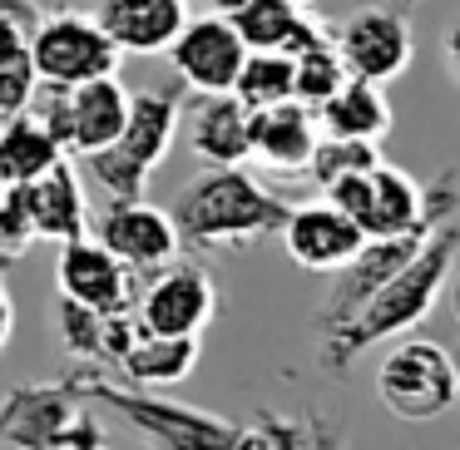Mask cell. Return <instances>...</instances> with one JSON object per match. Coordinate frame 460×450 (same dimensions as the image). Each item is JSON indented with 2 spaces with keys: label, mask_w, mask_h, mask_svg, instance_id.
Listing matches in <instances>:
<instances>
[{
  "label": "cell",
  "mask_w": 460,
  "mask_h": 450,
  "mask_svg": "<svg viewBox=\"0 0 460 450\" xmlns=\"http://www.w3.org/2000/svg\"><path fill=\"white\" fill-rule=\"evenodd\" d=\"M456 252H460V223L446 218L426 238V248H420L416 258H411L406 268H401L396 278H391L386 287H381L376 297L357 312L351 327H341L337 337L317 341L322 371H337V376H341V371H347L351 361L371 347V341H391V337H406L411 327H420V322L436 312V302L446 297Z\"/></svg>",
  "instance_id": "6da1fadb"
},
{
  "label": "cell",
  "mask_w": 460,
  "mask_h": 450,
  "mask_svg": "<svg viewBox=\"0 0 460 450\" xmlns=\"http://www.w3.org/2000/svg\"><path fill=\"white\" fill-rule=\"evenodd\" d=\"M297 203L278 199L272 189H262L243 163L233 169H208L183 189L179 208V233L189 248L218 252V248H243V243H262L272 233L288 228Z\"/></svg>",
  "instance_id": "7a4b0ae2"
},
{
  "label": "cell",
  "mask_w": 460,
  "mask_h": 450,
  "mask_svg": "<svg viewBox=\"0 0 460 450\" xmlns=\"http://www.w3.org/2000/svg\"><path fill=\"white\" fill-rule=\"evenodd\" d=\"M65 381H70L90 406H104L119 420H129V426L139 430V436H149L159 450H238V440H243V420L213 416V410H203V406H189V401L129 386V381H110L104 366H75Z\"/></svg>",
  "instance_id": "3957f363"
},
{
  "label": "cell",
  "mask_w": 460,
  "mask_h": 450,
  "mask_svg": "<svg viewBox=\"0 0 460 450\" xmlns=\"http://www.w3.org/2000/svg\"><path fill=\"white\" fill-rule=\"evenodd\" d=\"M376 401L396 420H411V426L440 420L460 401L456 351L406 331V341H396L376 366Z\"/></svg>",
  "instance_id": "277c9868"
},
{
  "label": "cell",
  "mask_w": 460,
  "mask_h": 450,
  "mask_svg": "<svg viewBox=\"0 0 460 450\" xmlns=\"http://www.w3.org/2000/svg\"><path fill=\"white\" fill-rule=\"evenodd\" d=\"M35 70L45 84H84L100 75H119V40L104 31L100 15L90 11H55L45 15L40 35H35Z\"/></svg>",
  "instance_id": "5b68a950"
},
{
  "label": "cell",
  "mask_w": 460,
  "mask_h": 450,
  "mask_svg": "<svg viewBox=\"0 0 460 450\" xmlns=\"http://www.w3.org/2000/svg\"><path fill=\"white\" fill-rule=\"evenodd\" d=\"M436 228L440 223L416 228V233H401V238H367V248H361L347 268L332 272V292H327V302H322V312H317V341H327V337H337L341 327H351L357 312L367 307V302L376 297L420 248H426V238Z\"/></svg>",
  "instance_id": "8992f818"
},
{
  "label": "cell",
  "mask_w": 460,
  "mask_h": 450,
  "mask_svg": "<svg viewBox=\"0 0 460 450\" xmlns=\"http://www.w3.org/2000/svg\"><path fill=\"white\" fill-rule=\"evenodd\" d=\"M139 317L159 337H203L218 317V282L203 262H169L149 272V287L139 292Z\"/></svg>",
  "instance_id": "52a82bcc"
},
{
  "label": "cell",
  "mask_w": 460,
  "mask_h": 450,
  "mask_svg": "<svg viewBox=\"0 0 460 450\" xmlns=\"http://www.w3.org/2000/svg\"><path fill=\"white\" fill-rule=\"evenodd\" d=\"M94 238L119 262H129L134 272L169 268V262H179V248H183L179 218L144 199H104L100 218H94Z\"/></svg>",
  "instance_id": "ba28073f"
},
{
  "label": "cell",
  "mask_w": 460,
  "mask_h": 450,
  "mask_svg": "<svg viewBox=\"0 0 460 450\" xmlns=\"http://www.w3.org/2000/svg\"><path fill=\"white\" fill-rule=\"evenodd\" d=\"M248 40L238 35V25L228 15H203V21H189L183 35L169 45V65L183 80V90L193 94H228L238 84L243 65H248Z\"/></svg>",
  "instance_id": "9c48e42d"
},
{
  "label": "cell",
  "mask_w": 460,
  "mask_h": 450,
  "mask_svg": "<svg viewBox=\"0 0 460 450\" xmlns=\"http://www.w3.org/2000/svg\"><path fill=\"white\" fill-rule=\"evenodd\" d=\"M337 50H341V60H347L351 75L391 84L411 70V60H416V35H411V21L401 11L371 5V11H357L337 25Z\"/></svg>",
  "instance_id": "30bf717a"
},
{
  "label": "cell",
  "mask_w": 460,
  "mask_h": 450,
  "mask_svg": "<svg viewBox=\"0 0 460 450\" xmlns=\"http://www.w3.org/2000/svg\"><path fill=\"white\" fill-rule=\"evenodd\" d=\"M282 248H288V258L302 272H327L332 278L367 248V228L322 193V199L292 208L288 228H282Z\"/></svg>",
  "instance_id": "8fae6325"
},
{
  "label": "cell",
  "mask_w": 460,
  "mask_h": 450,
  "mask_svg": "<svg viewBox=\"0 0 460 450\" xmlns=\"http://www.w3.org/2000/svg\"><path fill=\"white\" fill-rule=\"evenodd\" d=\"M139 272L129 262H119L104 248L94 233L75 243H60V262H55V287L75 302H90L100 312H134L139 307V287H134Z\"/></svg>",
  "instance_id": "7c38bea8"
},
{
  "label": "cell",
  "mask_w": 460,
  "mask_h": 450,
  "mask_svg": "<svg viewBox=\"0 0 460 450\" xmlns=\"http://www.w3.org/2000/svg\"><path fill=\"white\" fill-rule=\"evenodd\" d=\"M80 410L84 396L70 381H21L0 401V450H45Z\"/></svg>",
  "instance_id": "4fadbf2b"
},
{
  "label": "cell",
  "mask_w": 460,
  "mask_h": 450,
  "mask_svg": "<svg viewBox=\"0 0 460 450\" xmlns=\"http://www.w3.org/2000/svg\"><path fill=\"white\" fill-rule=\"evenodd\" d=\"M189 149L203 169H233L252 159V110L238 94H193L189 100Z\"/></svg>",
  "instance_id": "5bb4252c"
},
{
  "label": "cell",
  "mask_w": 460,
  "mask_h": 450,
  "mask_svg": "<svg viewBox=\"0 0 460 450\" xmlns=\"http://www.w3.org/2000/svg\"><path fill=\"white\" fill-rule=\"evenodd\" d=\"M317 144H322L317 104L282 100L268 104V110H252V159L268 163L272 173H307Z\"/></svg>",
  "instance_id": "9a60e30c"
},
{
  "label": "cell",
  "mask_w": 460,
  "mask_h": 450,
  "mask_svg": "<svg viewBox=\"0 0 460 450\" xmlns=\"http://www.w3.org/2000/svg\"><path fill=\"white\" fill-rule=\"evenodd\" d=\"M94 15L119 40L124 55H169V45L189 25L183 0H100Z\"/></svg>",
  "instance_id": "2e32d148"
},
{
  "label": "cell",
  "mask_w": 460,
  "mask_h": 450,
  "mask_svg": "<svg viewBox=\"0 0 460 450\" xmlns=\"http://www.w3.org/2000/svg\"><path fill=\"white\" fill-rule=\"evenodd\" d=\"M25 203H31V223L40 238L50 243H75L84 233H94L90 199H84V179L75 173L70 159H60L50 173H40L35 183H21Z\"/></svg>",
  "instance_id": "e0dca14e"
},
{
  "label": "cell",
  "mask_w": 460,
  "mask_h": 450,
  "mask_svg": "<svg viewBox=\"0 0 460 450\" xmlns=\"http://www.w3.org/2000/svg\"><path fill=\"white\" fill-rule=\"evenodd\" d=\"M134 94L119 84V75H100V80L75 84V154H100L124 139L129 129Z\"/></svg>",
  "instance_id": "ac0fdd59"
},
{
  "label": "cell",
  "mask_w": 460,
  "mask_h": 450,
  "mask_svg": "<svg viewBox=\"0 0 460 450\" xmlns=\"http://www.w3.org/2000/svg\"><path fill=\"white\" fill-rule=\"evenodd\" d=\"M317 119H322V134H337V139H386L396 114H391V100H386V84L376 80H361L351 75L327 104H317Z\"/></svg>",
  "instance_id": "d6986e66"
},
{
  "label": "cell",
  "mask_w": 460,
  "mask_h": 450,
  "mask_svg": "<svg viewBox=\"0 0 460 450\" xmlns=\"http://www.w3.org/2000/svg\"><path fill=\"white\" fill-rule=\"evenodd\" d=\"M183 90H139L129 110V129H124L119 149H129L144 169H159L173 149V134L183 124Z\"/></svg>",
  "instance_id": "ffe728a7"
},
{
  "label": "cell",
  "mask_w": 460,
  "mask_h": 450,
  "mask_svg": "<svg viewBox=\"0 0 460 450\" xmlns=\"http://www.w3.org/2000/svg\"><path fill=\"white\" fill-rule=\"evenodd\" d=\"M199 357H203L199 337H159V331H144L139 347H134L114 371H119V381H129V386L164 391V386L189 381L193 366H199Z\"/></svg>",
  "instance_id": "44dd1931"
},
{
  "label": "cell",
  "mask_w": 460,
  "mask_h": 450,
  "mask_svg": "<svg viewBox=\"0 0 460 450\" xmlns=\"http://www.w3.org/2000/svg\"><path fill=\"white\" fill-rule=\"evenodd\" d=\"M60 159H65L60 139L45 129L35 110H21L0 124V173H5V183H35Z\"/></svg>",
  "instance_id": "7402d4cb"
},
{
  "label": "cell",
  "mask_w": 460,
  "mask_h": 450,
  "mask_svg": "<svg viewBox=\"0 0 460 450\" xmlns=\"http://www.w3.org/2000/svg\"><path fill=\"white\" fill-rule=\"evenodd\" d=\"M55 322V337H60L65 357L75 366H104V331H110V312L90 307V302H75V297H55L50 307Z\"/></svg>",
  "instance_id": "603a6c76"
},
{
  "label": "cell",
  "mask_w": 460,
  "mask_h": 450,
  "mask_svg": "<svg viewBox=\"0 0 460 450\" xmlns=\"http://www.w3.org/2000/svg\"><path fill=\"white\" fill-rule=\"evenodd\" d=\"M233 94L248 110H268V104L297 100V60L282 50H252L243 75H238V84H233Z\"/></svg>",
  "instance_id": "cb8c5ba5"
},
{
  "label": "cell",
  "mask_w": 460,
  "mask_h": 450,
  "mask_svg": "<svg viewBox=\"0 0 460 450\" xmlns=\"http://www.w3.org/2000/svg\"><path fill=\"white\" fill-rule=\"evenodd\" d=\"M238 25V35L248 40V50H282L292 40L302 21V5L297 0H248L238 15H228Z\"/></svg>",
  "instance_id": "d4e9b609"
},
{
  "label": "cell",
  "mask_w": 460,
  "mask_h": 450,
  "mask_svg": "<svg viewBox=\"0 0 460 450\" xmlns=\"http://www.w3.org/2000/svg\"><path fill=\"white\" fill-rule=\"evenodd\" d=\"M376 163H381L376 139H337V134H322V144H317V154H312L307 173H312V183L327 193L332 183L351 179V173H371Z\"/></svg>",
  "instance_id": "484cf974"
},
{
  "label": "cell",
  "mask_w": 460,
  "mask_h": 450,
  "mask_svg": "<svg viewBox=\"0 0 460 450\" xmlns=\"http://www.w3.org/2000/svg\"><path fill=\"white\" fill-rule=\"evenodd\" d=\"M84 173L94 179V189L104 193V199H144V189H149L154 169H144L139 159H134L129 149H119V144H110V149L100 154H84Z\"/></svg>",
  "instance_id": "4316f807"
},
{
  "label": "cell",
  "mask_w": 460,
  "mask_h": 450,
  "mask_svg": "<svg viewBox=\"0 0 460 450\" xmlns=\"http://www.w3.org/2000/svg\"><path fill=\"white\" fill-rule=\"evenodd\" d=\"M292 60H297V100H307V104H327L332 94L351 80L347 60H341V50H337V35L312 45L307 55H292Z\"/></svg>",
  "instance_id": "83f0119b"
},
{
  "label": "cell",
  "mask_w": 460,
  "mask_h": 450,
  "mask_svg": "<svg viewBox=\"0 0 460 450\" xmlns=\"http://www.w3.org/2000/svg\"><path fill=\"white\" fill-rule=\"evenodd\" d=\"M40 238L31 223V203H25V189L21 183H11L5 189V199H0V272L15 268V262L31 252V243Z\"/></svg>",
  "instance_id": "f1b7e54d"
},
{
  "label": "cell",
  "mask_w": 460,
  "mask_h": 450,
  "mask_svg": "<svg viewBox=\"0 0 460 450\" xmlns=\"http://www.w3.org/2000/svg\"><path fill=\"white\" fill-rule=\"evenodd\" d=\"M40 94V70H35V55H0V114H21L35 104Z\"/></svg>",
  "instance_id": "f546056e"
},
{
  "label": "cell",
  "mask_w": 460,
  "mask_h": 450,
  "mask_svg": "<svg viewBox=\"0 0 460 450\" xmlns=\"http://www.w3.org/2000/svg\"><path fill=\"white\" fill-rule=\"evenodd\" d=\"M238 450H307V416H272V410H258L252 426H243Z\"/></svg>",
  "instance_id": "4dcf8cb0"
},
{
  "label": "cell",
  "mask_w": 460,
  "mask_h": 450,
  "mask_svg": "<svg viewBox=\"0 0 460 450\" xmlns=\"http://www.w3.org/2000/svg\"><path fill=\"white\" fill-rule=\"evenodd\" d=\"M45 15L50 11L40 0H0V55L35 50V35H40Z\"/></svg>",
  "instance_id": "1f68e13d"
},
{
  "label": "cell",
  "mask_w": 460,
  "mask_h": 450,
  "mask_svg": "<svg viewBox=\"0 0 460 450\" xmlns=\"http://www.w3.org/2000/svg\"><path fill=\"white\" fill-rule=\"evenodd\" d=\"M45 450H104V426L90 416V410H80Z\"/></svg>",
  "instance_id": "d6a6232c"
},
{
  "label": "cell",
  "mask_w": 460,
  "mask_h": 450,
  "mask_svg": "<svg viewBox=\"0 0 460 450\" xmlns=\"http://www.w3.org/2000/svg\"><path fill=\"white\" fill-rule=\"evenodd\" d=\"M347 446V426L337 416H322L317 406H307V450H341Z\"/></svg>",
  "instance_id": "836d02e7"
},
{
  "label": "cell",
  "mask_w": 460,
  "mask_h": 450,
  "mask_svg": "<svg viewBox=\"0 0 460 450\" xmlns=\"http://www.w3.org/2000/svg\"><path fill=\"white\" fill-rule=\"evenodd\" d=\"M11 331H15V302H11V292H5V278H0V351H5Z\"/></svg>",
  "instance_id": "e575fe53"
},
{
  "label": "cell",
  "mask_w": 460,
  "mask_h": 450,
  "mask_svg": "<svg viewBox=\"0 0 460 450\" xmlns=\"http://www.w3.org/2000/svg\"><path fill=\"white\" fill-rule=\"evenodd\" d=\"M446 65H450V75L460 80V21L446 31Z\"/></svg>",
  "instance_id": "d590c367"
},
{
  "label": "cell",
  "mask_w": 460,
  "mask_h": 450,
  "mask_svg": "<svg viewBox=\"0 0 460 450\" xmlns=\"http://www.w3.org/2000/svg\"><path fill=\"white\" fill-rule=\"evenodd\" d=\"M243 5H248V0H208V11H213V15H238Z\"/></svg>",
  "instance_id": "8d00e7d4"
},
{
  "label": "cell",
  "mask_w": 460,
  "mask_h": 450,
  "mask_svg": "<svg viewBox=\"0 0 460 450\" xmlns=\"http://www.w3.org/2000/svg\"><path fill=\"white\" fill-rule=\"evenodd\" d=\"M450 317H456V327H460V272L450 278Z\"/></svg>",
  "instance_id": "74e56055"
},
{
  "label": "cell",
  "mask_w": 460,
  "mask_h": 450,
  "mask_svg": "<svg viewBox=\"0 0 460 450\" xmlns=\"http://www.w3.org/2000/svg\"><path fill=\"white\" fill-rule=\"evenodd\" d=\"M5 189H11V183H5V173H0V199H5Z\"/></svg>",
  "instance_id": "f35d334b"
},
{
  "label": "cell",
  "mask_w": 460,
  "mask_h": 450,
  "mask_svg": "<svg viewBox=\"0 0 460 450\" xmlns=\"http://www.w3.org/2000/svg\"><path fill=\"white\" fill-rule=\"evenodd\" d=\"M456 371H460V347H456Z\"/></svg>",
  "instance_id": "ab89813d"
},
{
  "label": "cell",
  "mask_w": 460,
  "mask_h": 450,
  "mask_svg": "<svg viewBox=\"0 0 460 450\" xmlns=\"http://www.w3.org/2000/svg\"><path fill=\"white\" fill-rule=\"evenodd\" d=\"M297 5H312V0H297Z\"/></svg>",
  "instance_id": "60d3db41"
}]
</instances>
